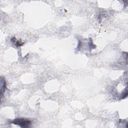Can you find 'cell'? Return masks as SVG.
I'll return each mask as SVG.
<instances>
[{"label": "cell", "instance_id": "1", "mask_svg": "<svg viewBox=\"0 0 128 128\" xmlns=\"http://www.w3.org/2000/svg\"><path fill=\"white\" fill-rule=\"evenodd\" d=\"M12 123H13L14 124L18 125L21 128H26L30 126L32 122L28 119L24 118H18L14 120L12 122Z\"/></svg>", "mask_w": 128, "mask_h": 128}, {"label": "cell", "instance_id": "2", "mask_svg": "<svg viewBox=\"0 0 128 128\" xmlns=\"http://www.w3.org/2000/svg\"><path fill=\"white\" fill-rule=\"evenodd\" d=\"M6 88V82L4 78H1V96H2L3 92H4V90Z\"/></svg>", "mask_w": 128, "mask_h": 128}]
</instances>
